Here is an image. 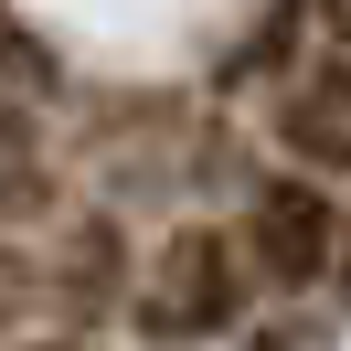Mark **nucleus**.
<instances>
[{"label": "nucleus", "mask_w": 351, "mask_h": 351, "mask_svg": "<svg viewBox=\"0 0 351 351\" xmlns=\"http://www.w3.org/2000/svg\"><path fill=\"white\" fill-rule=\"evenodd\" d=\"M330 277L351 287V202H341V256H330Z\"/></svg>", "instance_id": "obj_7"}, {"label": "nucleus", "mask_w": 351, "mask_h": 351, "mask_svg": "<svg viewBox=\"0 0 351 351\" xmlns=\"http://www.w3.org/2000/svg\"><path fill=\"white\" fill-rule=\"evenodd\" d=\"M245 298H256V277H245V256H234L223 223H171L160 256L128 287V308H138L149 341H223L245 319Z\"/></svg>", "instance_id": "obj_1"}, {"label": "nucleus", "mask_w": 351, "mask_h": 351, "mask_svg": "<svg viewBox=\"0 0 351 351\" xmlns=\"http://www.w3.org/2000/svg\"><path fill=\"white\" fill-rule=\"evenodd\" d=\"M32 298H43V266H32V256H22V245H0V330L22 319V308H32Z\"/></svg>", "instance_id": "obj_6"}, {"label": "nucleus", "mask_w": 351, "mask_h": 351, "mask_svg": "<svg viewBox=\"0 0 351 351\" xmlns=\"http://www.w3.org/2000/svg\"><path fill=\"white\" fill-rule=\"evenodd\" d=\"M266 138H277V160L298 181H351V53H308V64L277 75V96H266Z\"/></svg>", "instance_id": "obj_3"}, {"label": "nucleus", "mask_w": 351, "mask_h": 351, "mask_svg": "<svg viewBox=\"0 0 351 351\" xmlns=\"http://www.w3.org/2000/svg\"><path fill=\"white\" fill-rule=\"evenodd\" d=\"M0 213H53V160L32 138L22 96H0Z\"/></svg>", "instance_id": "obj_5"}, {"label": "nucleus", "mask_w": 351, "mask_h": 351, "mask_svg": "<svg viewBox=\"0 0 351 351\" xmlns=\"http://www.w3.org/2000/svg\"><path fill=\"white\" fill-rule=\"evenodd\" d=\"M75 298V319H96V308H128V245H117V223L107 213H86L75 223V256H64V277H53Z\"/></svg>", "instance_id": "obj_4"}, {"label": "nucleus", "mask_w": 351, "mask_h": 351, "mask_svg": "<svg viewBox=\"0 0 351 351\" xmlns=\"http://www.w3.org/2000/svg\"><path fill=\"white\" fill-rule=\"evenodd\" d=\"M234 256H245L256 287H287V298H298V287H319L330 256H341V202H330L319 181H298V171H266L256 192H245Z\"/></svg>", "instance_id": "obj_2"}, {"label": "nucleus", "mask_w": 351, "mask_h": 351, "mask_svg": "<svg viewBox=\"0 0 351 351\" xmlns=\"http://www.w3.org/2000/svg\"><path fill=\"white\" fill-rule=\"evenodd\" d=\"M11 351H86V341H11Z\"/></svg>", "instance_id": "obj_8"}]
</instances>
